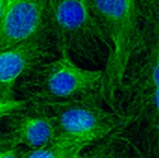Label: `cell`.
<instances>
[{"label": "cell", "mask_w": 159, "mask_h": 158, "mask_svg": "<svg viewBox=\"0 0 159 158\" xmlns=\"http://www.w3.org/2000/svg\"><path fill=\"white\" fill-rule=\"evenodd\" d=\"M31 87L34 88L30 102L84 99L102 96L103 70H86L75 65L70 57L41 63L32 70Z\"/></svg>", "instance_id": "cell-4"}, {"label": "cell", "mask_w": 159, "mask_h": 158, "mask_svg": "<svg viewBox=\"0 0 159 158\" xmlns=\"http://www.w3.org/2000/svg\"><path fill=\"white\" fill-rule=\"evenodd\" d=\"M30 100H5L0 99V120L4 117L9 116L12 114L20 112L27 108L28 104L30 103Z\"/></svg>", "instance_id": "cell-11"}, {"label": "cell", "mask_w": 159, "mask_h": 158, "mask_svg": "<svg viewBox=\"0 0 159 158\" xmlns=\"http://www.w3.org/2000/svg\"><path fill=\"white\" fill-rule=\"evenodd\" d=\"M87 145L89 144L72 139L55 137L44 146L36 148L21 158H66L75 150Z\"/></svg>", "instance_id": "cell-9"}, {"label": "cell", "mask_w": 159, "mask_h": 158, "mask_svg": "<svg viewBox=\"0 0 159 158\" xmlns=\"http://www.w3.org/2000/svg\"><path fill=\"white\" fill-rule=\"evenodd\" d=\"M46 15L61 55L89 59L106 47L89 14L88 0H46Z\"/></svg>", "instance_id": "cell-3"}, {"label": "cell", "mask_w": 159, "mask_h": 158, "mask_svg": "<svg viewBox=\"0 0 159 158\" xmlns=\"http://www.w3.org/2000/svg\"><path fill=\"white\" fill-rule=\"evenodd\" d=\"M0 158H21L20 157L17 148L16 149H9V150H4L0 151Z\"/></svg>", "instance_id": "cell-12"}, {"label": "cell", "mask_w": 159, "mask_h": 158, "mask_svg": "<svg viewBox=\"0 0 159 158\" xmlns=\"http://www.w3.org/2000/svg\"><path fill=\"white\" fill-rule=\"evenodd\" d=\"M87 146H88V145H87ZM85 147H86V146H85ZM85 147H81V148H78V149L75 150L71 155H69V156H68L66 158H77L78 155H79V153H80V151H81L82 149H84Z\"/></svg>", "instance_id": "cell-13"}, {"label": "cell", "mask_w": 159, "mask_h": 158, "mask_svg": "<svg viewBox=\"0 0 159 158\" xmlns=\"http://www.w3.org/2000/svg\"><path fill=\"white\" fill-rule=\"evenodd\" d=\"M54 138L49 121L35 113L13 120L7 131L0 135V151L27 146L36 149L44 146Z\"/></svg>", "instance_id": "cell-8"}, {"label": "cell", "mask_w": 159, "mask_h": 158, "mask_svg": "<svg viewBox=\"0 0 159 158\" xmlns=\"http://www.w3.org/2000/svg\"><path fill=\"white\" fill-rule=\"evenodd\" d=\"M139 53L143 58L132 69L129 82L120 89L129 96V112L125 125L158 113V40L151 43Z\"/></svg>", "instance_id": "cell-5"}, {"label": "cell", "mask_w": 159, "mask_h": 158, "mask_svg": "<svg viewBox=\"0 0 159 158\" xmlns=\"http://www.w3.org/2000/svg\"><path fill=\"white\" fill-rule=\"evenodd\" d=\"M50 38L47 24L32 37L0 52V99H14L19 78L43 63L48 56Z\"/></svg>", "instance_id": "cell-6"}, {"label": "cell", "mask_w": 159, "mask_h": 158, "mask_svg": "<svg viewBox=\"0 0 159 158\" xmlns=\"http://www.w3.org/2000/svg\"><path fill=\"white\" fill-rule=\"evenodd\" d=\"M88 5L109 51L102 95L111 102L131 60L146 46L158 40V24L149 19L144 0H88Z\"/></svg>", "instance_id": "cell-1"}, {"label": "cell", "mask_w": 159, "mask_h": 158, "mask_svg": "<svg viewBox=\"0 0 159 158\" xmlns=\"http://www.w3.org/2000/svg\"><path fill=\"white\" fill-rule=\"evenodd\" d=\"M102 96L84 99L33 102L35 113L52 126L54 138L72 139L85 144L98 142L122 125L121 116L105 109Z\"/></svg>", "instance_id": "cell-2"}, {"label": "cell", "mask_w": 159, "mask_h": 158, "mask_svg": "<svg viewBox=\"0 0 159 158\" xmlns=\"http://www.w3.org/2000/svg\"><path fill=\"white\" fill-rule=\"evenodd\" d=\"M101 142V144L96 145L88 153L83 154L82 149L77 158H138L130 150V146L116 139L108 136Z\"/></svg>", "instance_id": "cell-10"}, {"label": "cell", "mask_w": 159, "mask_h": 158, "mask_svg": "<svg viewBox=\"0 0 159 158\" xmlns=\"http://www.w3.org/2000/svg\"><path fill=\"white\" fill-rule=\"evenodd\" d=\"M47 26L46 0H4L0 17V52Z\"/></svg>", "instance_id": "cell-7"}, {"label": "cell", "mask_w": 159, "mask_h": 158, "mask_svg": "<svg viewBox=\"0 0 159 158\" xmlns=\"http://www.w3.org/2000/svg\"><path fill=\"white\" fill-rule=\"evenodd\" d=\"M3 6H4V0H0V17L3 11Z\"/></svg>", "instance_id": "cell-14"}]
</instances>
